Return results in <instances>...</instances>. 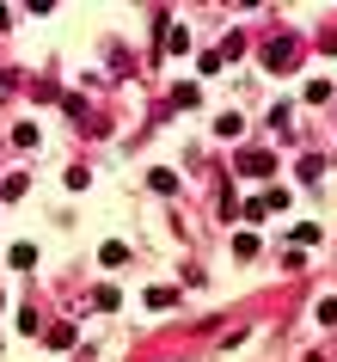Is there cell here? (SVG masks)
<instances>
[{
  "mask_svg": "<svg viewBox=\"0 0 337 362\" xmlns=\"http://www.w3.org/2000/svg\"><path fill=\"white\" fill-rule=\"evenodd\" d=\"M98 258H105V264H111V270H117V264H123V258H129V246H123V240H111V246L98 252Z\"/></svg>",
  "mask_w": 337,
  "mask_h": 362,
  "instance_id": "cell-8",
  "label": "cell"
},
{
  "mask_svg": "<svg viewBox=\"0 0 337 362\" xmlns=\"http://www.w3.org/2000/svg\"><path fill=\"white\" fill-rule=\"evenodd\" d=\"M93 307H98V313H117V307H123V295L105 283V288H93Z\"/></svg>",
  "mask_w": 337,
  "mask_h": 362,
  "instance_id": "cell-3",
  "label": "cell"
},
{
  "mask_svg": "<svg viewBox=\"0 0 337 362\" xmlns=\"http://www.w3.org/2000/svg\"><path fill=\"white\" fill-rule=\"evenodd\" d=\"M295 43H288V37H276V43H270V49H264V68H270V74H288V68H295Z\"/></svg>",
  "mask_w": 337,
  "mask_h": 362,
  "instance_id": "cell-1",
  "label": "cell"
},
{
  "mask_svg": "<svg viewBox=\"0 0 337 362\" xmlns=\"http://www.w3.org/2000/svg\"><path fill=\"white\" fill-rule=\"evenodd\" d=\"M148 307H178V288H166V283L148 288Z\"/></svg>",
  "mask_w": 337,
  "mask_h": 362,
  "instance_id": "cell-6",
  "label": "cell"
},
{
  "mask_svg": "<svg viewBox=\"0 0 337 362\" xmlns=\"http://www.w3.org/2000/svg\"><path fill=\"white\" fill-rule=\"evenodd\" d=\"M240 172L245 178H270L276 172V153H240Z\"/></svg>",
  "mask_w": 337,
  "mask_h": 362,
  "instance_id": "cell-2",
  "label": "cell"
},
{
  "mask_svg": "<svg viewBox=\"0 0 337 362\" xmlns=\"http://www.w3.org/2000/svg\"><path fill=\"white\" fill-rule=\"evenodd\" d=\"M0 307H6V295H0Z\"/></svg>",
  "mask_w": 337,
  "mask_h": 362,
  "instance_id": "cell-11",
  "label": "cell"
},
{
  "mask_svg": "<svg viewBox=\"0 0 337 362\" xmlns=\"http://www.w3.org/2000/svg\"><path fill=\"white\" fill-rule=\"evenodd\" d=\"M148 185H153L160 197H172V191H178V172H166V166H160V172H148Z\"/></svg>",
  "mask_w": 337,
  "mask_h": 362,
  "instance_id": "cell-4",
  "label": "cell"
},
{
  "mask_svg": "<svg viewBox=\"0 0 337 362\" xmlns=\"http://www.w3.org/2000/svg\"><path fill=\"white\" fill-rule=\"evenodd\" d=\"M49 344H56V350H74V325H68V320L49 325Z\"/></svg>",
  "mask_w": 337,
  "mask_h": 362,
  "instance_id": "cell-5",
  "label": "cell"
},
{
  "mask_svg": "<svg viewBox=\"0 0 337 362\" xmlns=\"http://www.w3.org/2000/svg\"><path fill=\"white\" fill-rule=\"evenodd\" d=\"M0 197L13 203V197H25V172H6V185H0Z\"/></svg>",
  "mask_w": 337,
  "mask_h": 362,
  "instance_id": "cell-7",
  "label": "cell"
},
{
  "mask_svg": "<svg viewBox=\"0 0 337 362\" xmlns=\"http://www.w3.org/2000/svg\"><path fill=\"white\" fill-rule=\"evenodd\" d=\"M13 264L31 270V264H37V246H25V240H19V246H13Z\"/></svg>",
  "mask_w": 337,
  "mask_h": 362,
  "instance_id": "cell-10",
  "label": "cell"
},
{
  "mask_svg": "<svg viewBox=\"0 0 337 362\" xmlns=\"http://www.w3.org/2000/svg\"><path fill=\"white\" fill-rule=\"evenodd\" d=\"M215 135H240V111H221V117H215Z\"/></svg>",
  "mask_w": 337,
  "mask_h": 362,
  "instance_id": "cell-9",
  "label": "cell"
}]
</instances>
